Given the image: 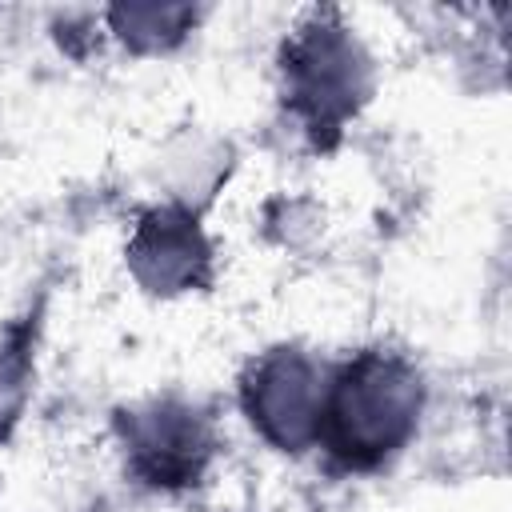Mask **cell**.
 Segmentation results:
<instances>
[{"mask_svg":"<svg viewBox=\"0 0 512 512\" xmlns=\"http://www.w3.org/2000/svg\"><path fill=\"white\" fill-rule=\"evenodd\" d=\"M420 396V372L404 356L360 352L324 392L316 436H324L348 468H372L412 436Z\"/></svg>","mask_w":512,"mask_h":512,"instance_id":"6da1fadb","label":"cell"},{"mask_svg":"<svg viewBox=\"0 0 512 512\" xmlns=\"http://www.w3.org/2000/svg\"><path fill=\"white\" fill-rule=\"evenodd\" d=\"M208 260L200 232L180 212H152L132 240V264L152 288H180L196 280V268Z\"/></svg>","mask_w":512,"mask_h":512,"instance_id":"5b68a950","label":"cell"},{"mask_svg":"<svg viewBox=\"0 0 512 512\" xmlns=\"http://www.w3.org/2000/svg\"><path fill=\"white\" fill-rule=\"evenodd\" d=\"M288 96L312 132H332L368 92V60L344 28H308L284 52Z\"/></svg>","mask_w":512,"mask_h":512,"instance_id":"7a4b0ae2","label":"cell"},{"mask_svg":"<svg viewBox=\"0 0 512 512\" xmlns=\"http://www.w3.org/2000/svg\"><path fill=\"white\" fill-rule=\"evenodd\" d=\"M124 444H128L132 468L148 484H164V488L196 480L204 460L212 456L208 420L196 408L176 404V400L132 412L124 420Z\"/></svg>","mask_w":512,"mask_h":512,"instance_id":"277c9868","label":"cell"},{"mask_svg":"<svg viewBox=\"0 0 512 512\" xmlns=\"http://www.w3.org/2000/svg\"><path fill=\"white\" fill-rule=\"evenodd\" d=\"M320 400H324V384L312 360L288 348L264 356L244 384V404L252 412V424H260L264 436L284 448H300L304 440L316 436Z\"/></svg>","mask_w":512,"mask_h":512,"instance_id":"3957f363","label":"cell"}]
</instances>
